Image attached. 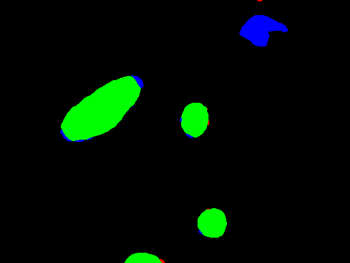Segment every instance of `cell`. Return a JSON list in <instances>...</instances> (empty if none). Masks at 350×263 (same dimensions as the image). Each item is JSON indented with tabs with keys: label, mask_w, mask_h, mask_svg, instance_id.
<instances>
[{
	"label": "cell",
	"mask_w": 350,
	"mask_h": 263,
	"mask_svg": "<svg viewBox=\"0 0 350 263\" xmlns=\"http://www.w3.org/2000/svg\"><path fill=\"white\" fill-rule=\"evenodd\" d=\"M200 231L208 238H219L225 232L227 221L224 212L217 208L205 210L198 218Z\"/></svg>",
	"instance_id": "6da1fadb"
},
{
	"label": "cell",
	"mask_w": 350,
	"mask_h": 263,
	"mask_svg": "<svg viewBox=\"0 0 350 263\" xmlns=\"http://www.w3.org/2000/svg\"><path fill=\"white\" fill-rule=\"evenodd\" d=\"M124 263H163L159 258L146 252H137L129 255Z\"/></svg>",
	"instance_id": "7a4b0ae2"
}]
</instances>
